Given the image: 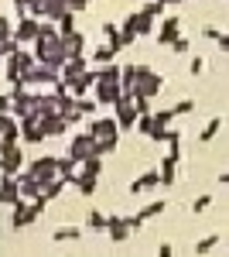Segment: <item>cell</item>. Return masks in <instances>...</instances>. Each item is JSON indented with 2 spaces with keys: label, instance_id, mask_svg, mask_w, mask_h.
<instances>
[{
  "label": "cell",
  "instance_id": "cell-1",
  "mask_svg": "<svg viewBox=\"0 0 229 257\" xmlns=\"http://www.w3.org/2000/svg\"><path fill=\"white\" fill-rule=\"evenodd\" d=\"M161 86H164V79H161L157 72H151L147 65H140V69H137V82H134V93H130V96H147V99H154L157 93H161Z\"/></svg>",
  "mask_w": 229,
  "mask_h": 257
},
{
  "label": "cell",
  "instance_id": "cell-2",
  "mask_svg": "<svg viewBox=\"0 0 229 257\" xmlns=\"http://www.w3.org/2000/svg\"><path fill=\"white\" fill-rule=\"evenodd\" d=\"M21 165H24L21 148H18V144H4V148H0V175L18 178L21 175Z\"/></svg>",
  "mask_w": 229,
  "mask_h": 257
},
{
  "label": "cell",
  "instance_id": "cell-3",
  "mask_svg": "<svg viewBox=\"0 0 229 257\" xmlns=\"http://www.w3.org/2000/svg\"><path fill=\"white\" fill-rule=\"evenodd\" d=\"M11 209H14V219H11V226H14V230H24V226H31V223L41 216V209L35 206V202H28V199H18Z\"/></svg>",
  "mask_w": 229,
  "mask_h": 257
},
{
  "label": "cell",
  "instance_id": "cell-4",
  "mask_svg": "<svg viewBox=\"0 0 229 257\" xmlns=\"http://www.w3.org/2000/svg\"><path fill=\"white\" fill-rule=\"evenodd\" d=\"M113 117H116V123H120V127H134V123H137V117H140V113H137V103H134V96H130V93H123V96L113 103Z\"/></svg>",
  "mask_w": 229,
  "mask_h": 257
},
{
  "label": "cell",
  "instance_id": "cell-5",
  "mask_svg": "<svg viewBox=\"0 0 229 257\" xmlns=\"http://www.w3.org/2000/svg\"><path fill=\"white\" fill-rule=\"evenodd\" d=\"M28 172L38 178L41 185L45 182H52V178H58V158H52V155H45V158H38V161H31L28 165Z\"/></svg>",
  "mask_w": 229,
  "mask_h": 257
},
{
  "label": "cell",
  "instance_id": "cell-6",
  "mask_svg": "<svg viewBox=\"0 0 229 257\" xmlns=\"http://www.w3.org/2000/svg\"><path fill=\"white\" fill-rule=\"evenodd\" d=\"M96 155V138L93 134H79V138H72V144H69V158H76L79 165L86 158H93Z\"/></svg>",
  "mask_w": 229,
  "mask_h": 257
},
{
  "label": "cell",
  "instance_id": "cell-7",
  "mask_svg": "<svg viewBox=\"0 0 229 257\" xmlns=\"http://www.w3.org/2000/svg\"><path fill=\"white\" fill-rule=\"evenodd\" d=\"M164 209H168V202H164V199H154V202H147V206H144L140 213H134V216H127V223H130V230H140V226H144V219L161 216Z\"/></svg>",
  "mask_w": 229,
  "mask_h": 257
},
{
  "label": "cell",
  "instance_id": "cell-8",
  "mask_svg": "<svg viewBox=\"0 0 229 257\" xmlns=\"http://www.w3.org/2000/svg\"><path fill=\"white\" fill-rule=\"evenodd\" d=\"M38 24H41V21H38V18H31V14H28V18H21L18 24H14V41H18V45H28V41H35V38H38Z\"/></svg>",
  "mask_w": 229,
  "mask_h": 257
},
{
  "label": "cell",
  "instance_id": "cell-9",
  "mask_svg": "<svg viewBox=\"0 0 229 257\" xmlns=\"http://www.w3.org/2000/svg\"><path fill=\"white\" fill-rule=\"evenodd\" d=\"M38 127H41V134H45V138H62L69 123L62 120V113H55V110H52V113H41Z\"/></svg>",
  "mask_w": 229,
  "mask_h": 257
},
{
  "label": "cell",
  "instance_id": "cell-10",
  "mask_svg": "<svg viewBox=\"0 0 229 257\" xmlns=\"http://www.w3.org/2000/svg\"><path fill=\"white\" fill-rule=\"evenodd\" d=\"M154 35H157L161 45H174V41L181 38V21H178V18H164L161 24H157V31H154Z\"/></svg>",
  "mask_w": 229,
  "mask_h": 257
},
{
  "label": "cell",
  "instance_id": "cell-11",
  "mask_svg": "<svg viewBox=\"0 0 229 257\" xmlns=\"http://www.w3.org/2000/svg\"><path fill=\"white\" fill-rule=\"evenodd\" d=\"M106 233L113 237V243H123V240H130V223H127V216H106Z\"/></svg>",
  "mask_w": 229,
  "mask_h": 257
},
{
  "label": "cell",
  "instance_id": "cell-12",
  "mask_svg": "<svg viewBox=\"0 0 229 257\" xmlns=\"http://www.w3.org/2000/svg\"><path fill=\"white\" fill-rule=\"evenodd\" d=\"M120 96H123L120 82H99V79H96V103H103V106H113Z\"/></svg>",
  "mask_w": 229,
  "mask_h": 257
},
{
  "label": "cell",
  "instance_id": "cell-13",
  "mask_svg": "<svg viewBox=\"0 0 229 257\" xmlns=\"http://www.w3.org/2000/svg\"><path fill=\"white\" fill-rule=\"evenodd\" d=\"M21 138V123L14 113H4L0 117V144H18Z\"/></svg>",
  "mask_w": 229,
  "mask_h": 257
},
{
  "label": "cell",
  "instance_id": "cell-14",
  "mask_svg": "<svg viewBox=\"0 0 229 257\" xmlns=\"http://www.w3.org/2000/svg\"><path fill=\"white\" fill-rule=\"evenodd\" d=\"M89 134H93L96 141L99 138H116L120 134V123H116V117H99L89 123Z\"/></svg>",
  "mask_w": 229,
  "mask_h": 257
},
{
  "label": "cell",
  "instance_id": "cell-15",
  "mask_svg": "<svg viewBox=\"0 0 229 257\" xmlns=\"http://www.w3.org/2000/svg\"><path fill=\"white\" fill-rule=\"evenodd\" d=\"M18 185H21V199H28V202H31V199H38L41 189H45V185H41L31 172H21V175H18Z\"/></svg>",
  "mask_w": 229,
  "mask_h": 257
},
{
  "label": "cell",
  "instance_id": "cell-16",
  "mask_svg": "<svg viewBox=\"0 0 229 257\" xmlns=\"http://www.w3.org/2000/svg\"><path fill=\"white\" fill-rule=\"evenodd\" d=\"M18 199H21V185H18V178L4 175V178H0V206H14Z\"/></svg>",
  "mask_w": 229,
  "mask_h": 257
},
{
  "label": "cell",
  "instance_id": "cell-17",
  "mask_svg": "<svg viewBox=\"0 0 229 257\" xmlns=\"http://www.w3.org/2000/svg\"><path fill=\"white\" fill-rule=\"evenodd\" d=\"M82 72H89V65H86V55H72V59L62 65V72H58V76L69 82V79H76V76H82Z\"/></svg>",
  "mask_w": 229,
  "mask_h": 257
},
{
  "label": "cell",
  "instance_id": "cell-18",
  "mask_svg": "<svg viewBox=\"0 0 229 257\" xmlns=\"http://www.w3.org/2000/svg\"><path fill=\"white\" fill-rule=\"evenodd\" d=\"M65 82V79H62ZM65 86H69V93H72V96H86V89H89V86H96V72H82V76H76V79H69L65 82Z\"/></svg>",
  "mask_w": 229,
  "mask_h": 257
},
{
  "label": "cell",
  "instance_id": "cell-19",
  "mask_svg": "<svg viewBox=\"0 0 229 257\" xmlns=\"http://www.w3.org/2000/svg\"><path fill=\"white\" fill-rule=\"evenodd\" d=\"M157 185H161V175H157V172H144L140 178H134L130 192H137V196H140V192H151V189H157Z\"/></svg>",
  "mask_w": 229,
  "mask_h": 257
},
{
  "label": "cell",
  "instance_id": "cell-20",
  "mask_svg": "<svg viewBox=\"0 0 229 257\" xmlns=\"http://www.w3.org/2000/svg\"><path fill=\"white\" fill-rule=\"evenodd\" d=\"M58 38H62V35H58ZM62 45H65L69 59H72V55H82V48H86V35H82V31H72V35L62 38Z\"/></svg>",
  "mask_w": 229,
  "mask_h": 257
},
{
  "label": "cell",
  "instance_id": "cell-21",
  "mask_svg": "<svg viewBox=\"0 0 229 257\" xmlns=\"http://www.w3.org/2000/svg\"><path fill=\"white\" fill-rule=\"evenodd\" d=\"M157 175H161V185H171L174 175H178V158H174V155L161 158V168H157Z\"/></svg>",
  "mask_w": 229,
  "mask_h": 257
},
{
  "label": "cell",
  "instance_id": "cell-22",
  "mask_svg": "<svg viewBox=\"0 0 229 257\" xmlns=\"http://www.w3.org/2000/svg\"><path fill=\"white\" fill-rule=\"evenodd\" d=\"M52 237H55V243H76V240L82 237V230H79V226H58Z\"/></svg>",
  "mask_w": 229,
  "mask_h": 257
},
{
  "label": "cell",
  "instance_id": "cell-23",
  "mask_svg": "<svg viewBox=\"0 0 229 257\" xmlns=\"http://www.w3.org/2000/svg\"><path fill=\"white\" fill-rule=\"evenodd\" d=\"M134 82H137V65H123L120 69V89L123 93H134Z\"/></svg>",
  "mask_w": 229,
  "mask_h": 257
},
{
  "label": "cell",
  "instance_id": "cell-24",
  "mask_svg": "<svg viewBox=\"0 0 229 257\" xmlns=\"http://www.w3.org/2000/svg\"><path fill=\"white\" fill-rule=\"evenodd\" d=\"M76 165H79V161H76V158H69V155H65V158H58V175L65 178V182H72V178L79 175Z\"/></svg>",
  "mask_w": 229,
  "mask_h": 257
},
{
  "label": "cell",
  "instance_id": "cell-25",
  "mask_svg": "<svg viewBox=\"0 0 229 257\" xmlns=\"http://www.w3.org/2000/svg\"><path fill=\"white\" fill-rule=\"evenodd\" d=\"M219 131H222V117H212L209 123H205V127H202V138H198V141H202V144H209V141L215 138V134H219Z\"/></svg>",
  "mask_w": 229,
  "mask_h": 257
},
{
  "label": "cell",
  "instance_id": "cell-26",
  "mask_svg": "<svg viewBox=\"0 0 229 257\" xmlns=\"http://www.w3.org/2000/svg\"><path fill=\"white\" fill-rule=\"evenodd\" d=\"M72 182H76V189L82 192V196H93V192H96V178L93 175H82V172H79Z\"/></svg>",
  "mask_w": 229,
  "mask_h": 257
},
{
  "label": "cell",
  "instance_id": "cell-27",
  "mask_svg": "<svg viewBox=\"0 0 229 257\" xmlns=\"http://www.w3.org/2000/svg\"><path fill=\"white\" fill-rule=\"evenodd\" d=\"M151 31H154V18H151V14H144V11H137V38L151 35Z\"/></svg>",
  "mask_w": 229,
  "mask_h": 257
},
{
  "label": "cell",
  "instance_id": "cell-28",
  "mask_svg": "<svg viewBox=\"0 0 229 257\" xmlns=\"http://www.w3.org/2000/svg\"><path fill=\"white\" fill-rule=\"evenodd\" d=\"M72 31H76V14H72V11H65V14L58 18V35L65 38V35H72Z\"/></svg>",
  "mask_w": 229,
  "mask_h": 257
},
{
  "label": "cell",
  "instance_id": "cell-29",
  "mask_svg": "<svg viewBox=\"0 0 229 257\" xmlns=\"http://www.w3.org/2000/svg\"><path fill=\"white\" fill-rule=\"evenodd\" d=\"M116 144H120V138H99V141H96V158H103V155L116 151Z\"/></svg>",
  "mask_w": 229,
  "mask_h": 257
},
{
  "label": "cell",
  "instance_id": "cell-30",
  "mask_svg": "<svg viewBox=\"0 0 229 257\" xmlns=\"http://www.w3.org/2000/svg\"><path fill=\"white\" fill-rule=\"evenodd\" d=\"M93 59L99 62V65H110V62L116 59V48H113V45H103V48H96V52H93Z\"/></svg>",
  "mask_w": 229,
  "mask_h": 257
},
{
  "label": "cell",
  "instance_id": "cell-31",
  "mask_svg": "<svg viewBox=\"0 0 229 257\" xmlns=\"http://www.w3.org/2000/svg\"><path fill=\"white\" fill-rule=\"evenodd\" d=\"M103 35H106V41L113 45L116 52L123 48V41H120V24H103Z\"/></svg>",
  "mask_w": 229,
  "mask_h": 257
},
{
  "label": "cell",
  "instance_id": "cell-32",
  "mask_svg": "<svg viewBox=\"0 0 229 257\" xmlns=\"http://www.w3.org/2000/svg\"><path fill=\"white\" fill-rule=\"evenodd\" d=\"M164 144H168V155H174V158H181V134H178V131H168V141H164Z\"/></svg>",
  "mask_w": 229,
  "mask_h": 257
},
{
  "label": "cell",
  "instance_id": "cell-33",
  "mask_svg": "<svg viewBox=\"0 0 229 257\" xmlns=\"http://www.w3.org/2000/svg\"><path fill=\"white\" fill-rule=\"evenodd\" d=\"M134 127L140 131V134H144V138H151V131H154V113H140Z\"/></svg>",
  "mask_w": 229,
  "mask_h": 257
},
{
  "label": "cell",
  "instance_id": "cell-34",
  "mask_svg": "<svg viewBox=\"0 0 229 257\" xmlns=\"http://www.w3.org/2000/svg\"><path fill=\"white\" fill-rule=\"evenodd\" d=\"M99 172H103V161L96 158V155H93V158H86V161H82V175H93V178H99Z\"/></svg>",
  "mask_w": 229,
  "mask_h": 257
},
{
  "label": "cell",
  "instance_id": "cell-35",
  "mask_svg": "<svg viewBox=\"0 0 229 257\" xmlns=\"http://www.w3.org/2000/svg\"><path fill=\"white\" fill-rule=\"evenodd\" d=\"M18 65H21V76H28V72L38 65V59H35V55H28V52H18Z\"/></svg>",
  "mask_w": 229,
  "mask_h": 257
},
{
  "label": "cell",
  "instance_id": "cell-36",
  "mask_svg": "<svg viewBox=\"0 0 229 257\" xmlns=\"http://www.w3.org/2000/svg\"><path fill=\"white\" fill-rule=\"evenodd\" d=\"M215 243H219V233H209V237H202L198 243H195V254H209Z\"/></svg>",
  "mask_w": 229,
  "mask_h": 257
},
{
  "label": "cell",
  "instance_id": "cell-37",
  "mask_svg": "<svg viewBox=\"0 0 229 257\" xmlns=\"http://www.w3.org/2000/svg\"><path fill=\"white\" fill-rule=\"evenodd\" d=\"M86 226H89V230H106V216H103L99 209H93V213L86 216Z\"/></svg>",
  "mask_w": 229,
  "mask_h": 257
},
{
  "label": "cell",
  "instance_id": "cell-38",
  "mask_svg": "<svg viewBox=\"0 0 229 257\" xmlns=\"http://www.w3.org/2000/svg\"><path fill=\"white\" fill-rule=\"evenodd\" d=\"M171 120H174V110H157V113H154V127H164V131H168Z\"/></svg>",
  "mask_w": 229,
  "mask_h": 257
},
{
  "label": "cell",
  "instance_id": "cell-39",
  "mask_svg": "<svg viewBox=\"0 0 229 257\" xmlns=\"http://www.w3.org/2000/svg\"><path fill=\"white\" fill-rule=\"evenodd\" d=\"M11 38H14V21L0 14V41H11Z\"/></svg>",
  "mask_w": 229,
  "mask_h": 257
},
{
  "label": "cell",
  "instance_id": "cell-40",
  "mask_svg": "<svg viewBox=\"0 0 229 257\" xmlns=\"http://www.w3.org/2000/svg\"><path fill=\"white\" fill-rule=\"evenodd\" d=\"M140 11H144V14H151V18H161V14H164V4H161V0H147Z\"/></svg>",
  "mask_w": 229,
  "mask_h": 257
},
{
  "label": "cell",
  "instance_id": "cell-41",
  "mask_svg": "<svg viewBox=\"0 0 229 257\" xmlns=\"http://www.w3.org/2000/svg\"><path fill=\"white\" fill-rule=\"evenodd\" d=\"M76 110H79V117H86V113H93V110H96V99H86V96H79V99H76Z\"/></svg>",
  "mask_w": 229,
  "mask_h": 257
},
{
  "label": "cell",
  "instance_id": "cell-42",
  "mask_svg": "<svg viewBox=\"0 0 229 257\" xmlns=\"http://www.w3.org/2000/svg\"><path fill=\"white\" fill-rule=\"evenodd\" d=\"M18 52H21V45L14 38H11V41H0V55H4V59H11V55H18Z\"/></svg>",
  "mask_w": 229,
  "mask_h": 257
},
{
  "label": "cell",
  "instance_id": "cell-43",
  "mask_svg": "<svg viewBox=\"0 0 229 257\" xmlns=\"http://www.w3.org/2000/svg\"><path fill=\"white\" fill-rule=\"evenodd\" d=\"M209 206H212V196H209V192H205V196H198V199H195V202H191V213H205Z\"/></svg>",
  "mask_w": 229,
  "mask_h": 257
},
{
  "label": "cell",
  "instance_id": "cell-44",
  "mask_svg": "<svg viewBox=\"0 0 229 257\" xmlns=\"http://www.w3.org/2000/svg\"><path fill=\"white\" fill-rule=\"evenodd\" d=\"M171 110H174V117H181V113H191V110H195V103H191V99H181V103H174Z\"/></svg>",
  "mask_w": 229,
  "mask_h": 257
},
{
  "label": "cell",
  "instance_id": "cell-45",
  "mask_svg": "<svg viewBox=\"0 0 229 257\" xmlns=\"http://www.w3.org/2000/svg\"><path fill=\"white\" fill-rule=\"evenodd\" d=\"M28 11L31 18H45V0H28Z\"/></svg>",
  "mask_w": 229,
  "mask_h": 257
},
{
  "label": "cell",
  "instance_id": "cell-46",
  "mask_svg": "<svg viewBox=\"0 0 229 257\" xmlns=\"http://www.w3.org/2000/svg\"><path fill=\"white\" fill-rule=\"evenodd\" d=\"M11 106H14L11 93H0V117H4V113H11Z\"/></svg>",
  "mask_w": 229,
  "mask_h": 257
},
{
  "label": "cell",
  "instance_id": "cell-47",
  "mask_svg": "<svg viewBox=\"0 0 229 257\" xmlns=\"http://www.w3.org/2000/svg\"><path fill=\"white\" fill-rule=\"evenodd\" d=\"M188 72H191V76L205 72V59H191V62H188Z\"/></svg>",
  "mask_w": 229,
  "mask_h": 257
},
{
  "label": "cell",
  "instance_id": "cell-48",
  "mask_svg": "<svg viewBox=\"0 0 229 257\" xmlns=\"http://www.w3.org/2000/svg\"><path fill=\"white\" fill-rule=\"evenodd\" d=\"M89 4H93V0H69V11H72V14H76V11H86V7H89Z\"/></svg>",
  "mask_w": 229,
  "mask_h": 257
},
{
  "label": "cell",
  "instance_id": "cell-49",
  "mask_svg": "<svg viewBox=\"0 0 229 257\" xmlns=\"http://www.w3.org/2000/svg\"><path fill=\"white\" fill-rule=\"evenodd\" d=\"M171 48H174V52H178V55H185V52H188V41H185V38H178V41H174V45H171Z\"/></svg>",
  "mask_w": 229,
  "mask_h": 257
},
{
  "label": "cell",
  "instance_id": "cell-50",
  "mask_svg": "<svg viewBox=\"0 0 229 257\" xmlns=\"http://www.w3.org/2000/svg\"><path fill=\"white\" fill-rule=\"evenodd\" d=\"M202 35H205V38H209V41H219V35H222V31H219V28H205Z\"/></svg>",
  "mask_w": 229,
  "mask_h": 257
},
{
  "label": "cell",
  "instance_id": "cell-51",
  "mask_svg": "<svg viewBox=\"0 0 229 257\" xmlns=\"http://www.w3.org/2000/svg\"><path fill=\"white\" fill-rule=\"evenodd\" d=\"M219 48H222V52H226V55H229V35H226V31L219 35Z\"/></svg>",
  "mask_w": 229,
  "mask_h": 257
},
{
  "label": "cell",
  "instance_id": "cell-52",
  "mask_svg": "<svg viewBox=\"0 0 229 257\" xmlns=\"http://www.w3.org/2000/svg\"><path fill=\"white\" fill-rule=\"evenodd\" d=\"M157 257H171V243H161V250H157Z\"/></svg>",
  "mask_w": 229,
  "mask_h": 257
},
{
  "label": "cell",
  "instance_id": "cell-53",
  "mask_svg": "<svg viewBox=\"0 0 229 257\" xmlns=\"http://www.w3.org/2000/svg\"><path fill=\"white\" fill-rule=\"evenodd\" d=\"M219 182H222V185H229V172H222V175H219Z\"/></svg>",
  "mask_w": 229,
  "mask_h": 257
},
{
  "label": "cell",
  "instance_id": "cell-54",
  "mask_svg": "<svg viewBox=\"0 0 229 257\" xmlns=\"http://www.w3.org/2000/svg\"><path fill=\"white\" fill-rule=\"evenodd\" d=\"M161 4H164V7H168V4H185V0H161Z\"/></svg>",
  "mask_w": 229,
  "mask_h": 257
},
{
  "label": "cell",
  "instance_id": "cell-55",
  "mask_svg": "<svg viewBox=\"0 0 229 257\" xmlns=\"http://www.w3.org/2000/svg\"><path fill=\"white\" fill-rule=\"evenodd\" d=\"M0 148H4V144H0Z\"/></svg>",
  "mask_w": 229,
  "mask_h": 257
},
{
  "label": "cell",
  "instance_id": "cell-56",
  "mask_svg": "<svg viewBox=\"0 0 229 257\" xmlns=\"http://www.w3.org/2000/svg\"><path fill=\"white\" fill-rule=\"evenodd\" d=\"M0 178H4V175H0Z\"/></svg>",
  "mask_w": 229,
  "mask_h": 257
}]
</instances>
